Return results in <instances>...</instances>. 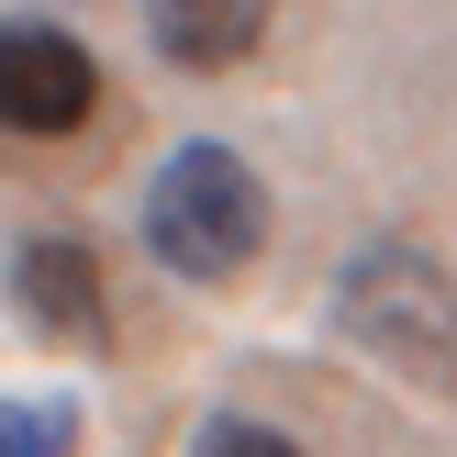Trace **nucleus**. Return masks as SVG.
Listing matches in <instances>:
<instances>
[{"label":"nucleus","mask_w":457,"mask_h":457,"mask_svg":"<svg viewBox=\"0 0 457 457\" xmlns=\"http://www.w3.org/2000/svg\"><path fill=\"white\" fill-rule=\"evenodd\" d=\"M190 457H302V446H290L279 424H212V436H201Z\"/></svg>","instance_id":"0eeeda50"},{"label":"nucleus","mask_w":457,"mask_h":457,"mask_svg":"<svg viewBox=\"0 0 457 457\" xmlns=\"http://www.w3.org/2000/svg\"><path fill=\"white\" fill-rule=\"evenodd\" d=\"M145 245L179 279H235V268H257V245H268L257 168H245L235 145H179L168 168L145 179Z\"/></svg>","instance_id":"f257e3e1"},{"label":"nucleus","mask_w":457,"mask_h":457,"mask_svg":"<svg viewBox=\"0 0 457 457\" xmlns=\"http://www.w3.org/2000/svg\"><path fill=\"white\" fill-rule=\"evenodd\" d=\"M0 457H79V402L67 391L0 402Z\"/></svg>","instance_id":"423d86ee"},{"label":"nucleus","mask_w":457,"mask_h":457,"mask_svg":"<svg viewBox=\"0 0 457 457\" xmlns=\"http://www.w3.org/2000/svg\"><path fill=\"white\" fill-rule=\"evenodd\" d=\"M145 34H156L168 67L223 79V67H245L268 45V0H145Z\"/></svg>","instance_id":"39448f33"},{"label":"nucleus","mask_w":457,"mask_h":457,"mask_svg":"<svg viewBox=\"0 0 457 457\" xmlns=\"http://www.w3.org/2000/svg\"><path fill=\"white\" fill-rule=\"evenodd\" d=\"M346 324H357V346H379L402 369H446L457 357V302H446V268L436 257H413V245H369V257L346 268Z\"/></svg>","instance_id":"f03ea898"},{"label":"nucleus","mask_w":457,"mask_h":457,"mask_svg":"<svg viewBox=\"0 0 457 457\" xmlns=\"http://www.w3.org/2000/svg\"><path fill=\"white\" fill-rule=\"evenodd\" d=\"M12 302L34 335H67V346H101L112 335V302H101V257L79 235H34L12 257Z\"/></svg>","instance_id":"20e7f679"},{"label":"nucleus","mask_w":457,"mask_h":457,"mask_svg":"<svg viewBox=\"0 0 457 457\" xmlns=\"http://www.w3.org/2000/svg\"><path fill=\"white\" fill-rule=\"evenodd\" d=\"M101 112V56L56 22H0V123L12 134H79Z\"/></svg>","instance_id":"7ed1b4c3"}]
</instances>
